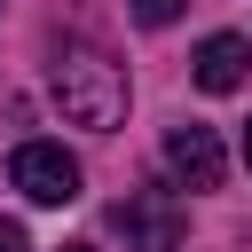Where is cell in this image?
<instances>
[{"label": "cell", "mask_w": 252, "mask_h": 252, "mask_svg": "<svg viewBox=\"0 0 252 252\" xmlns=\"http://www.w3.org/2000/svg\"><path fill=\"white\" fill-rule=\"evenodd\" d=\"M55 102H63L71 126L110 134V126L126 118V71H118L110 55H94V47H63V55H55Z\"/></svg>", "instance_id": "1"}, {"label": "cell", "mask_w": 252, "mask_h": 252, "mask_svg": "<svg viewBox=\"0 0 252 252\" xmlns=\"http://www.w3.org/2000/svg\"><path fill=\"white\" fill-rule=\"evenodd\" d=\"M63 252H94V244H63Z\"/></svg>", "instance_id": "9"}, {"label": "cell", "mask_w": 252, "mask_h": 252, "mask_svg": "<svg viewBox=\"0 0 252 252\" xmlns=\"http://www.w3.org/2000/svg\"><path fill=\"white\" fill-rule=\"evenodd\" d=\"M8 181H16L32 205H71V197H79V158H71L63 142H24V150L8 158Z\"/></svg>", "instance_id": "2"}, {"label": "cell", "mask_w": 252, "mask_h": 252, "mask_svg": "<svg viewBox=\"0 0 252 252\" xmlns=\"http://www.w3.org/2000/svg\"><path fill=\"white\" fill-rule=\"evenodd\" d=\"M0 252H32V244H24V228H16V220H0Z\"/></svg>", "instance_id": "7"}, {"label": "cell", "mask_w": 252, "mask_h": 252, "mask_svg": "<svg viewBox=\"0 0 252 252\" xmlns=\"http://www.w3.org/2000/svg\"><path fill=\"white\" fill-rule=\"evenodd\" d=\"M165 165H173L189 189H220V134H213V126H173V134H165Z\"/></svg>", "instance_id": "4"}, {"label": "cell", "mask_w": 252, "mask_h": 252, "mask_svg": "<svg viewBox=\"0 0 252 252\" xmlns=\"http://www.w3.org/2000/svg\"><path fill=\"white\" fill-rule=\"evenodd\" d=\"M244 165H252V126H244Z\"/></svg>", "instance_id": "8"}, {"label": "cell", "mask_w": 252, "mask_h": 252, "mask_svg": "<svg viewBox=\"0 0 252 252\" xmlns=\"http://www.w3.org/2000/svg\"><path fill=\"white\" fill-rule=\"evenodd\" d=\"M118 228H126L142 252H173V244H181V205H173L165 189H134V197L118 205Z\"/></svg>", "instance_id": "3"}, {"label": "cell", "mask_w": 252, "mask_h": 252, "mask_svg": "<svg viewBox=\"0 0 252 252\" xmlns=\"http://www.w3.org/2000/svg\"><path fill=\"white\" fill-rule=\"evenodd\" d=\"M244 71H252V47H244L236 32H213V39L197 47V87H205V94H236Z\"/></svg>", "instance_id": "5"}, {"label": "cell", "mask_w": 252, "mask_h": 252, "mask_svg": "<svg viewBox=\"0 0 252 252\" xmlns=\"http://www.w3.org/2000/svg\"><path fill=\"white\" fill-rule=\"evenodd\" d=\"M134 16H142V24H173V16H181V0H134Z\"/></svg>", "instance_id": "6"}]
</instances>
